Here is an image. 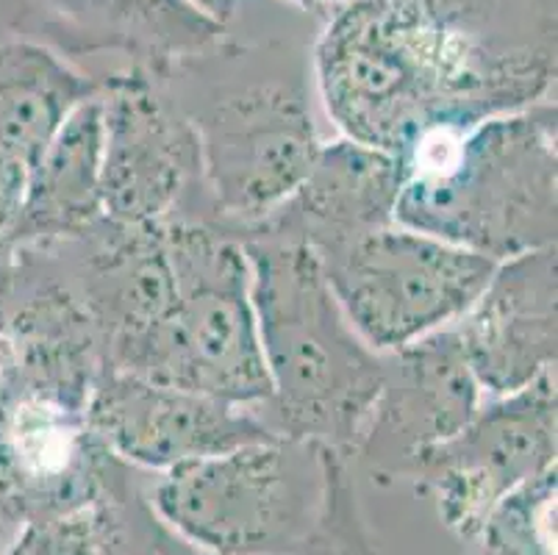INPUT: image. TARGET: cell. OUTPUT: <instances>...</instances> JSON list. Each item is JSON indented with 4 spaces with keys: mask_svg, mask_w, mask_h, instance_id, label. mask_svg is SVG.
<instances>
[{
    "mask_svg": "<svg viewBox=\"0 0 558 555\" xmlns=\"http://www.w3.org/2000/svg\"><path fill=\"white\" fill-rule=\"evenodd\" d=\"M242 248L270 378V397L253 411L281 439L353 456L380 389V353L348 323L306 244L256 237Z\"/></svg>",
    "mask_w": 558,
    "mask_h": 555,
    "instance_id": "obj_3",
    "label": "cell"
},
{
    "mask_svg": "<svg viewBox=\"0 0 558 555\" xmlns=\"http://www.w3.org/2000/svg\"><path fill=\"white\" fill-rule=\"evenodd\" d=\"M190 3L220 25H226L236 9V0H190Z\"/></svg>",
    "mask_w": 558,
    "mask_h": 555,
    "instance_id": "obj_21",
    "label": "cell"
},
{
    "mask_svg": "<svg viewBox=\"0 0 558 555\" xmlns=\"http://www.w3.org/2000/svg\"><path fill=\"white\" fill-rule=\"evenodd\" d=\"M319 264L348 323L375 353L459 323L497 267L495 258L403 226L367 233Z\"/></svg>",
    "mask_w": 558,
    "mask_h": 555,
    "instance_id": "obj_7",
    "label": "cell"
},
{
    "mask_svg": "<svg viewBox=\"0 0 558 555\" xmlns=\"http://www.w3.org/2000/svg\"><path fill=\"white\" fill-rule=\"evenodd\" d=\"M314 70L339 134L403 161L430 136L550 100L556 0H348Z\"/></svg>",
    "mask_w": 558,
    "mask_h": 555,
    "instance_id": "obj_1",
    "label": "cell"
},
{
    "mask_svg": "<svg viewBox=\"0 0 558 555\" xmlns=\"http://www.w3.org/2000/svg\"><path fill=\"white\" fill-rule=\"evenodd\" d=\"M3 555H95V511L89 506L23 522Z\"/></svg>",
    "mask_w": 558,
    "mask_h": 555,
    "instance_id": "obj_19",
    "label": "cell"
},
{
    "mask_svg": "<svg viewBox=\"0 0 558 555\" xmlns=\"http://www.w3.org/2000/svg\"><path fill=\"white\" fill-rule=\"evenodd\" d=\"M0 533H3V517H0Z\"/></svg>",
    "mask_w": 558,
    "mask_h": 555,
    "instance_id": "obj_23",
    "label": "cell"
},
{
    "mask_svg": "<svg viewBox=\"0 0 558 555\" xmlns=\"http://www.w3.org/2000/svg\"><path fill=\"white\" fill-rule=\"evenodd\" d=\"M98 92L100 79L45 45L0 43V156L28 172L64 120Z\"/></svg>",
    "mask_w": 558,
    "mask_h": 555,
    "instance_id": "obj_15",
    "label": "cell"
},
{
    "mask_svg": "<svg viewBox=\"0 0 558 555\" xmlns=\"http://www.w3.org/2000/svg\"><path fill=\"white\" fill-rule=\"evenodd\" d=\"M556 244L497 262L475 303L453 325L486 397H506L556 370Z\"/></svg>",
    "mask_w": 558,
    "mask_h": 555,
    "instance_id": "obj_12",
    "label": "cell"
},
{
    "mask_svg": "<svg viewBox=\"0 0 558 555\" xmlns=\"http://www.w3.org/2000/svg\"><path fill=\"white\" fill-rule=\"evenodd\" d=\"M86 425L134 470L167 472L195 458L278 439L253 409L104 366L86 400Z\"/></svg>",
    "mask_w": 558,
    "mask_h": 555,
    "instance_id": "obj_10",
    "label": "cell"
},
{
    "mask_svg": "<svg viewBox=\"0 0 558 555\" xmlns=\"http://www.w3.org/2000/svg\"><path fill=\"white\" fill-rule=\"evenodd\" d=\"M161 228L175 300L165 323L117 373L256 409L270 397V378L258 348L245 248L209 222L172 217Z\"/></svg>",
    "mask_w": 558,
    "mask_h": 555,
    "instance_id": "obj_6",
    "label": "cell"
},
{
    "mask_svg": "<svg viewBox=\"0 0 558 555\" xmlns=\"http://www.w3.org/2000/svg\"><path fill=\"white\" fill-rule=\"evenodd\" d=\"M478 533L486 555H556V467L509 492Z\"/></svg>",
    "mask_w": 558,
    "mask_h": 555,
    "instance_id": "obj_18",
    "label": "cell"
},
{
    "mask_svg": "<svg viewBox=\"0 0 558 555\" xmlns=\"http://www.w3.org/2000/svg\"><path fill=\"white\" fill-rule=\"evenodd\" d=\"M486 400L456 328L380 353V389L353 456L384 475L409 478L430 447L453 439Z\"/></svg>",
    "mask_w": 558,
    "mask_h": 555,
    "instance_id": "obj_11",
    "label": "cell"
},
{
    "mask_svg": "<svg viewBox=\"0 0 558 555\" xmlns=\"http://www.w3.org/2000/svg\"><path fill=\"white\" fill-rule=\"evenodd\" d=\"M95 555H209L181 536L150 506L134 467L109 453L93 497Z\"/></svg>",
    "mask_w": 558,
    "mask_h": 555,
    "instance_id": "obj_17",
    "label": "cell"
},
{
    "mask_svg": "<svg viewBox=\"0 0 558 555\" xmlns=\"http://www.w3.org/2000/svg\"><path fill=\"white\" fill-rule=\"evenodd\" d=\"M292 3H298L301 9H306V12L312 14H319V17H331L337 9H342L348 0H292Z\"/></svg>",
    "mask_w": 558,
    "mask_h": 555,
    "instance_id": "obj_22",
    "label": "cell"
},
{
    "mask_svg": "<svg viewBox=\"0 0 558 555\" xmlns=\"http://www.w3.org/2000/svg\"><path fill=\"white\" fill-rule=\"evenodd\" d=\"M403 176L398 156L339 136L319 145L301 186L242 242L283 239L306 244L317 258L331 256L367 233L395 226Z\"/></svg>",
    "mask_w": 558,
    "mask_h": 555,
    "instance_id": "obj_13",
    "label": "cell"
},
{
    "mask_svg": "<svg viewBox=\"0 0 558 555\" xmlns=\"http://www.w3.org/2000/svg\"><path fill=\"white\" fill-rule=\"evenodd\" d=\"M553 100L430 136L403 159L395 226L506 262L558 237Z\"/></svg>",
    "mask_w": 558,
    "mask_h": 555,
    "instance_id": "obj_4",
    "label": "cell"
},
{
    "mask_svg": "<svg viewBox=\"0 0 558 555\" xmlns=\"http://www.w3.org/2000/svg\"><path fill=\"white\" fill-rule=\"evenodd\" d=\"M100 150L104 129L100 100L95 95L64 120L25 176L12 248H50L78 237L104 217Z\"/></svg>",
    "mask_w": 558,
    "mask_h": 555,
    "instance_id": "obj_14",
    "label": "cell"
},
{
    "mask_svg": "<svg viewBox=\"0 0 558 555\" xmlns=\"http://www.w3.org/2000/svg\"><path fill=\"white\" fill-rule=\"evenodd\" d=\"M556 370L506 397H486L464 431L430 447L409 478L436 495L439 514L461 536H478L509 492L556 467Z\"/></svg>",
    "mask_w": 558,
    "mask_h": 555,
    "instance_id": "obj_9",
    "label": "cell"
},
{
    "mask_svg": "<svg viewBox=\"0 0 558 555\" xmlns=\"http://www.w3.org/2000/svg\"><path fill=\"white\" fill-rule=\"evenodd\" d=\"M25 176L28 172L17 161L0 156V262H7L12 253V231L23 203Z\"/></svg>",
    "mask_w": 558,
    "mask_h": 555,
    "instance_id": "obj_20",
    "label": "cell"
},
{
    "mask_svg": "<svg viewBox=\"0 0 558 555\" xmlns=\"http://www.w3.org/2000/svg\"><path fill=\"white\" fill-rule=\"evenodd\" d=\"M56 7L64 17L62 45L120 48L150 70L209 48L226 28L190 0H56Z\"/></svg>",
    "mask_w": 558,
    "mask_h": 555,
    "instance_id": "obj_16",
    "label": "cell"
},
{
    "mask_svg": "<svg viewBox=\"0 0 558 555\" xmlns=\"http://www.w3.org/2000/svg\"><path fill=\"white\" fill-rule=\"evenodd\" d=\"M98 100L104 217L125 226L206 220L197 140L159 75L131 64L100 79Z\"/></svg>",
    "mask_w": 558,
    "mask_h": 555,
    "instance_id": "obj_8",
    "label": "cell"
},
{
    "mask_svg": "<svg viewBox=\"0 0 558 555\" xmlns=\"http://www.w3.org/2000/svg\"><path fill=\"white\" fill-rule=\"evenodd\" d=\"M154 73L197 140L203 222L242 242L292 197L323 145L303 73L220 39Z\"/></svg>",
    "mask_w": 558,
    "mask_h": 555,
    "instance_id": "obj_2",
    "label": "cell"
},
{
    "mask_svg": "<svg viewBox=\"0 0 558 555\" xmlns=\"http://www.w3.org/2000/svg\"><path fill=\"white\" fill-rule=\"evenodd\" d=\"M348 458L317 442H253L167 470L150 506L203 553H289L319 528Z\"/></svg>",
    "mask_w": 558,
    "mask_h": 555,
    "instance_id": "obj_5",
    "label": "cell"
}]
</instances>
